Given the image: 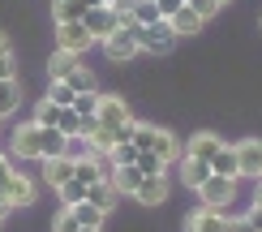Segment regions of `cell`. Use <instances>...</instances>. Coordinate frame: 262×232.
<instances>
[{
  "mask_svg": "<svg viewBox=\"0 0 262 232\" xmlns=\"http://www.w3.org/2000/svg\"><path fill=\"white\" fill-rule=\"evenodd\" d=\"M64 138L56 125H35V120H26V125L13 129V138H9V151L17 155V159H48V155H64Z\"/></svg>",
  "mask_w": 262,
  "mask_h": 232,
  "instance_id": "1",
  "label": "cell"
},
{
  "mask_svg": "<svg viewBox=\"0 0 262 232\" xmlns=\"http://www.w3.org/2000/svg\"><path fill=\"white\" fill-rule=\"evenodd\" d=\"M134 142L138 151H150V155H159L163 163H172V159H181V142L177 134H168V129H155V125H134Z\"/></svg>",
  "mask_w": 262,
  "mask_h": 232,
  "instance_id": "2",
  "label": "cell"
},
{
  "mask_svg": "<svg viewBox=\"0 0 262 232\" xmlns=\"http://www.w3.org/2000/svg\"><path fill=\"white\" fill-rule=\"evenodd\" d=\"M193 194H198V198H202V206H211V211H232V202H236V176H220V172H211Z\"/></svg>",
  "mask_w": 262,
  "mask_h": 232,
  "instance_id": "3",
  "label": "cell"
},
{
  "mask_svg": "<svg viewBox=\"0 0 262 232\" xmlns=\"http://www.w3.org/2000/svg\"><path fill=\"white\" fill-rule=\"evenodd\" d=\"M177 35H172V26H168V17H159V22H150V26H138V48L142 52H150V56H168L172 48H177Z\"/></svg>",
  "mask_w": 262,
  "mask_h": 232,
  "instance_id": "4",
  "label": "cell"
},
{
  "mask_svg": "<svg viewBox=\"0 0 262 232\" xmlns=\"http://www.w3.org/2000/svg\"><path fill=\"white\" fill-rule=\"evenodd\" d=\"M99 48L107 52V60H116V65H125V60H134L138 56V26H116L112 30V35H107L103 43H99Z\"/></svg>",
  "mask_w": 262,
  "mask_h": 232,
  "instance_id": "5",
  "label": "cell"
},
{
  "mask_svg": "<svg viewBox=\"0 0 262 232\" xmlns=\"http://www.w3.org/2000/svg\"><path fill=\"white\" fill-rule=\"evenodd\" d=\"M56 48L86 56V52L95 48V39H91V30H86V22H56Z\"/></svg>",
  "mask_w": 262,
  "mask_h": 232,
  "instance_id": "6",
  "label": "cell"
},
{
  "mask_svg": "<svg viewBox=\"0 0 262 232\" xmlns=\"http://www.w3.org/2000/svg\"><path fill=\"white\" fill-rule=\"evenodd\" d=\"M86 30H91V39L95 43H103L107 35H112V30L116 26H121V9H116V5H99V9H86Z\"/></svg>",
  "mask_w": 262,
  "mask_h": 232,
  "instance_id": "7",
  "label": "cell"
},
{
  "mask_svg": "<svg viewBox=\"0 0 262 232\" xmlns=\"http://www.w3.org/2000/svg\"><path fill=\"white\" fill-rule=\"evenodd\" d=\"M236 172H241V181H262V142L258 138L236 142Z\"/></svg>",
  "mask_w": 262,
  "mask_h": 232,
  "instance_id": "8",
  "label": "cell"
},
{
  "mask_svg": "<svg viewBox=\"0 0 262 232\" xmlns=\"http://www.w3.org/2000/svg\"><path fill=\"white\" fill-rule=\"evenodd\" d=\"M95 116H99L103 129H121V125H129V120H134V112H129V103H125L121 95H99Z\"/></svg>",
  "mask_w": 262,
  "mask_h": 232,
  "instance_id": "9",
  "label": "cell"
},
{
  "mask_svg": "<svg viewBox=\"0 0 262 232\" xmlns=\"http://www.w3.org/2000/svg\"><path fill=\"white\" fill-rule=\"evenodd\" d=\"M228 228H232V215L211 211V206H198V211L189 215V224H185V232H228Z\"/></svg>",
  "mask_w": 262,
  "mask_h": 232,
  "instance_id": "10",
  "label": "cell"
},
{
  "mask_svg": "<svg viewBox=\"0 0 262 232\" xmlns=\"http://www.w3.org/2000/svg\"><path fill=\"white\" fill-rule=\"evenodd\" d=\"M0 194H5L9 206H30V202H35V181H30L26 172H13L5 185H0Z\"/></svg>",
  "mask_w": 262,
  "mask_h": 232,
  "instance_id": "11",
  "label": "cell"
},
{
  "mask_svg": "<svg viewBox=\"0 0 262 232\" xmlns=\"http://www.w3.org/2000/svg\"><path fill=\"white\" fill-rule=\"evenodd\" d=\"M134 198L142 206H159V202H168V172H159V176H142V185L134 189Z\"/></svg>",
  "mask_w": 262,
  "mask_h": 232,
  "instance_id": "12",
  "label": "cell"
},
{
  "mask_svg": "<svg viewBox=\"0 0 262 232\" xmlns=\"http://www.w3.org/2000/svg\"><path fill=\"white\" fill-rule=\"evenodd\" d=\"M39 163H43V176H39V181H48L52 189H60V185L73 176V159H69V155H48V159H39Z\"/></svg>",
  "mask_w": 262,
  "mask_h": 232,
  "instance_id": "13",
  "label": "cell"
},
{
  "mask_svg": "<svg viewBox=\"0 0 262 232\" xmlns=\"http://www.w3.org/2000/svg\"><path fill=\"white\" fill-rule=\"evenodd\" d=\"M107 181L116 185V194L134 198V189L142 185V168H138V163H112V168H107Z\"/></svg>",
  "mask_w": 262,
  "mask_h": 232,
  "instance_id": "14",
  "label": "cell"
},
{
  "mask_svg": "<svg viewBox=\"0 0 262 232\" xmlns=\"http://www.w3.org/2000/svg\"><path fill=\"white\" fill-rule=\"evenodd\" d=\"M177 163H181V185H185V189H198L206 176H211V163H206V159H193V155H185V151H181Z\"/></svg>",
  "mask_w": 262,
  "mask_h": 232,
  "instance_id": "15",
  "label": "cell"
},
{
  "mask_svg": "<svg viewBox=\"0 0 262 232\" xmlns=\"http://www.w3.org/2000/svg\"><path fill=\"white\" fill-rule=\"evenodd\" d=\"M168 26H172V35H177V39H193V35H198V30H202V17L193 13L189 5H181L177 13L168 17Z\"/></svg>",
  "mask_w": 262,
  "mask_h": 232,
  "instance_id": "16",
  "label": "cell"
},
{
  "mask_svg": "<svg viewBox=\"0 0 262 232\" xmlns=\"http://www.w3.org/2000/svg\"><path fill=\"white\" fill-rule=\"evenodd\" d=\"M69 215H73V224H78V228H99V232H103V219H107V211H99V206L86 202V198L69 206Z\"/></svg>",
  "mask_w": 262,
  "mask_h": 232,
  "instance_id": "17",
  "label": "cell"
},
{
  "mask_svg": "<svg viewBox=\"0 0 262 232\" xmlns=\"http://www.w3.org/2000/svg\"><path fill=\"white\" fill-rule=\"evenodd\" d=\"M220 146H224V138H220V134H193V138H189V146H181V151H185V155H193V159H206V163H211V155L220 151Z\"/></svg>",
  "mask_w": 262,
  "mask_h": 232,
  "instance_id": "18",
  "label": "cell"
},
{
  "mask_svg": "<svg viewBox=\"0 0 262 232\" xmlns=\"http://www.w3.org/2000/svg\"><path fill=\"white\" fill-rule=\"evenodd\" d=\"M86 65V56H78V52H64V48H56L52 52V60H48V73L52 77H69L73 69H82Z\"/></svg>",
  "mask_w": 262,
  "mask_h": 232,
  "instance_id": "19",
  "label": "cell"
},
{
  "mask_svg": "<svg viewBox=\"0 0 262 232\" xmlns=\"http://www.w3.org/2000/svg\"><path fill=\"white\" fill-rule=\"evenodd\" d=\"M116 198H121V194H116V185L107 181V176H103V181H95V185H86V202H95L99 211H112Z\"/></svg>",
  "mask_w": 262,
  "mask_h": 232,
  "instance_id": "20",
  "label": "cell"
},
{
  "mask_svg": "<svg viewBox=\"0 0 262 232\" xmlns=\"http://www.w3.org/2000/svg\"><path fill=\"white\" fill-rule=\"evenodd\" d=\"M17 103H21V86H17V77H0V120L13 116Z\"/></svg>",
  "mask_w": 262,
  "mask_h": 232,
  "instance_id": "21",
  "label": "cell"
},
{
  "mask_svg": "<svg viewBox=\"0 0 262 232\" xmlns=\"http://www.w3.org/2000/svg\"><path fill=\"white\" fill-rule=\"evenodd\" d=\"M86 9V0H52V22H82Z\"/></svg>",
  "mask_w": 262,
  "mask_h": 232,
  "instance_id": "22",
  "label": "cell"
},
{
  "mask_svg": "<svg viewBox=\"0 0 262 232\" xmlns=\"http://www.w3.org/2000/svg\"><path fill=\"white\" fill-rule=\"evenodd\" d=\"M211 172H220V176H236V181H241V172H236V146H224L211 155Z\"/></svg>",
  "mask_w": 262,
  "mask_h": 232,
  "instance_id": "23",
  "label": "cell"
},
{
  "mask_svg": "<svg viewBox=\"0 0 262 232\" xmlns=\"http://www.w3.org/2000/svg\"><path fill=\"white\" fill-rule=\"evenodd\" d=\"M48 99H52L56 108H69V103H73V86L64 82V77H52V86H48Z\"/></svg>",
  "mask_w": 262,
  "mask_h": 232,
  "instance_id": "24",
  "label": "cell"
},
{
  "mask_svg": "<svg viewBox=\"0 0 262 232\" xmlns=\"http://www.w3.org/2000/svg\"><path fill=\"white\" fill-rule=\"evenodd\" d=\"M64 82L73 86V95H82V91H99V86H95V73L86 69V65H82V69H73L69 77H64Z\"/></svg>",
  "mask_w": 262,
  "mask_h": 232,
  "instance_id": "25",
  "label": "cell"
},
{
  "mask_svg": "<svg viewBox=\"0 0 262 232\" xmlns=\"http://www.w3.org/2000/svg\"><path fill=\"white\" fill-rule=\"evenodd\" d=\"M60 112H64V108H56L48 95H43V99H39V108H35V125H56Z\"/></svg>",
  "mask_w": 262,
  "mask_h": 232,
  "instance_id": "26",
  "label": "cell"
},
{
  "mask_svg": "<svg viewBox=\"0 0 262 232\" xmlns=\"http://www.w3.org/2000/svg\"><path fill=\"white\" fill-rule=\"evenodd\" d=\"M138 168H142V176H159V172H168V163L159 159V155H150V151H138Z\"/></svg>",
  "mask_w": 262,
  "mask_h": 232,
  "instance_id": "27",
  "label": "cell"
},
{
  "mask_svg": "<svg viewBox=\"0 0 262 232\" xmlns=\"http://www.w3.org/2000/svg\"><path fill=\"white\" fill-rule=\"evenodd\" d=\"M56 194H60V202H64V206H73V202H82V198H86V185L78 181V176H69V181H64Z\"/></svg>",
  "mask_w": 262,
  "mask_h": 232,
  "instance_id": "28",
  "label": "cell"
},
{
  "mask_svg": "<svg viewBox=\"0 0 262 232\" xmlns=\"http://www.w3.org/2000/svg\"><path fill=\"white\" fill-rule=\"evenodd\" d=\"M56 129H60L64 138H73V134H82V116L73 112V108H64V112H60V120H56Z\"/></svg>",
  "mask_w": 262,
  "mask_h": 232,
  "instance_id": "29",
  "label": "cell"
},
{
  "mask_svg": "<svg viewBox=\"0 0 262 232\" xmlns=\"http://www.w3.org/2000/svg\"><path fill=\"white\" fill-rule=\"evenodd\" d=\"M185 5H189V9H193V13H198L202 22H211V17H215V13H220V9H224L220 0H185Z\"/></svg>",
  "mask_w": 262,
  "mask_h": 232,
  "instance_id": "30",
  "label": "cell"
},
{
  "mask_svg": "<svg viewBox=\"0 0 262 232\" xmlns=\"http://www.w3.org/2000/svg\"><path fill=\"white\" fill-rule=\"evenodd\" d=\"M185 5V0H155V9H159V17H172L177 9Z\"/></svg>",
  "mask_w": 262,
  "mask_h": 232,
  "instance_id": "31",
  "label": "cell"
},
{
  "mask_svg": "<svg viewBox=\"0 0 262 232\" xmlns=\"http://www.w3.org/2000/svg\"><path fill=\"white\" fill-rule=\"evenodd\" d=\"M13 172H17V168H13V159H9V155L0 151V185H5V181H9V176H13Z\"/></svg>",
  "mask_w": 262,
  "mask_h": 232,
  "instance_id": "32",
  "label": "cell"
},
{
  "mask_svg": "<svg viewBox=\"0 0 262 232\" xmlns=\"http://www.w3.org/2000/svg\"><path fill=\"white\" fill-rule=\"evenodd\" d=\"M228 232H254V224H249V215H232V228Z\"/></svg>",
  "mask_w": 262,
  "mask_h": 232,
  "instance_id": "33",
  "label": "cell"
},
{
  "mask_svg": "<svg viewBox=\"0 0 262 232\" xmlns=\"http://www.w3.org/2000/svg\"><path fill=\"white\" fill-rule=\"evenodd\" d=\"M0 77H13V56H5V60H0Z\"/></svg>",
  "mask_w": 262,
  "mask_h": 232,
  "instance_id": "34",
  "label": "cell"
},
{
  "mask_svg": "<svg viewBox=\"0 0 262 232\" xmlns=\"http://www.w3.org/2000/svg\"><path fill=\"white\" fill-rule=\"evenodd\" d=\"M5 56H13V48H9V39L0 35V60H5Z\"/></svg>",
  "mask_w": 262,
  "mask_h": 232,
  "instance_id": "35",
  "label": "cell"
},
{
  "mask_svg": "<svg viewBox=\"0 0 262 232\" xmlns=\"http://www.w3.org/2000/svg\"><path fill=\"white\" fill-rule=\"evenodd\" d=\"M254 206L262 211V181H258V189H254Z\"/></svg>",
  "mask_w": 262,
  "mask_h": 232,
  "instance_id": "36",
  "label": "cell"
},
{
  "mask_svg": "<svg viewBox=\"0 0 262 232\" xmlns=\"http://www.w3.org/2000/svg\"><path fill=\"white\" fill-rule=\"evenodd\" d=\"M73 232H99V228H73Z\"/></svg>",
  "mask_w": 262,
  "mask_h": 232,
  "instance_id": "37",
  "label": "cell"
},
{
  "mask_svg": "<svg viewBox=\"0 0 262 232\" xmlns=\"http://www.w3.org/2000/svg\"><path fill=\"white\" fill-rule=\"evenodd\" d=\"M103 5H121V0H103Z\"/></svg>",
  "mask_w": 262,
  "mask_h": 232,
  "instance_id": "38",
  "label": "cell"
},
{
  "mask_svg": "<svg viewBox=\"0 0 262 232\" xmlns=\"http://www.w3.org/2000/svg\"><path fill=\"white\" fill-rule=\"evenodd\" d=\"M220 5H228V0H220Z\"/></svg>",
  "mask_w": 262,
  "mask_h": 232,
  "instance_id": "39",
  "label": "cell"
},
{
  "mask_svg": "<svg viewBox=\"0 0 262 232\" xmlns=\"http://www.w3.org/2000/svg\"><path fill=\"white\" fill-rule=\"evenodd\" d=\"M0 219H5V215H0Z\"/></svg>",
  "mask_w": 262,
  "mask_h": 232,
  "instance_id": "40",
  "label": "cell"
}]
</instances>
